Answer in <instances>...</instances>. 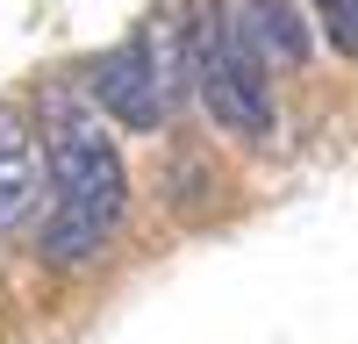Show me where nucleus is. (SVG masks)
<instances>
[{
  "label": "nucleus",
  "mask_w": 358,
  "mask_h": 344,
  "mask_svg": "<svg viewBox=\"0 0 358 344\" xmlns=\"http://www.w3.org/2000/svg\"><path fill=\"white\" fill-rule=\"evenodd\" d=\"M222 22H229V43L244 57H258L265 72L308 65V22L287 0H222Z\"/></svg>",
  "instance_id": "5"
},
{
  "label": "nucleus",
  "mask_w": 358,
  "mask_h": 344,
  "mask_svg": "<svg viewBox=\"0 0 358 344\" xmlns=\"http://www.w3.org/2000/svg\"><path fill=\"white\" fill-rule=\"evenodd\" d=\"M322 29L344 57H358V0H322Z\"/></svg>",
  "instance_id": "6"
},
{
  "label": "nucleus",
  "mask_w": 358,
  "mask_h": 344,
  "mask_svg": "<svg viewBox=\"0 0 358 344\" xmlns=\"http://www.w3.org/2000/svg\"><path fill=\"white\" fill-rule=\"evenodd\" d=\"M50 201V165H43V136L22 108H0V229H29Z\"/></svg>",
  "instance_id": "4"
},
{
  "label": "nucleus",
  "mask_w": 358,
  "mask_h": 344,
  "mask_svg": "<svg viewBox=\"0 0 358 344\" xmlns=\"http://www.w3.org/2000/svg\"><path fill=\"white\" fill-rule=\"evenodd\" d=\"M43 165H50V222H43V258L50 273H79L108 251V237L122 229L129 201V165L115 151V136L101 122L94 101H72L65 86L43 94Z\"/></svg>",
  "instance_id": "1"
},
{
  "label": "nucleus",
  "mask_w": 358,
  "mask_h": 344,
  "mask_svg": "<svg viewBox=\"0 0 358 344\" xmlns=\"http://www.w3.org/2000/svg\"><path fill=\"white\" fill-rule=\"evenodd\" d=\"M179 57H187V79H194L201 108L215 115L222 129L273 136V72L229 43L222 0H194V8H187V50H179Z\"/></svg>",
  "instance_id": "2"
},
{
  "label": "nucleus",
  "mask_w": 358,
  "mask_h": 344,
  "mask_svg": "<svg viewBox=\"0 0 358 344\" xmlns=\"http://www.w3.org/2000/svg\"><path fill=\"white\" fill-rule=\"evenodd\" d=\"M86 94H94V108H101V122H122V129H158L165 122V86H158V65H151V50H143V36L136 43H122V50H108V57H94V79H86Z\"/></svg>",
  "instance_id": "3"
}]
</instances>
